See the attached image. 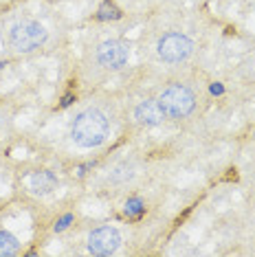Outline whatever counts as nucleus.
<instances>
[{
    "mask_svg": "<svg viewBox=\"0 0 255 257\" xmlns=\"http://www.w3.org/2000/svg\"><path fill=\"white\" fill-rule=\"evenodd\" d=\"M135 116H137L139 123L148 125V127L159 125V123H163V121L167 119L163 108H161V103H159V99H148V101L139 103L137 110H135Z\"/></svg>",
    "mask_w": 255,
    "mask_h": 257,
    "instance_id": "0eeeda50",
    "label": "nucleus"
},
{
    "mask_svg": "<svg viewBox=\"0 0 255 257\" xmlns=\"http://www.w3.org/2000/svg\"><path fill=\"white\" fill-rule=\"evenodd\" d=\"M128 57H130V46L121 40H108L97 49V60L108 71H117V68L125 66Z\"/></svg>",
    "mask_w": 255,
    "mask_h": 257,
    "instance_id": "423d86ee",
    "label": "nucleus"
},
{
    "mask_svg": "<svg viewBox=\"0 0 255 257\" xmlns=\"http://www.w3.org/2000/svg\"><path fill=\"white\" fill-rule=\"evenodd\" d=\"M49 33L46 29L40 25L36 20H22V22H16L14 27L9 29V44L14 51L18 53H31V51L40 49Z\"/></svg>",
    "mask_w": 255,
    "mask_h": 257,
    "instance_id": "f03ea898",
    "label": "nucleus"
},
{
    "mask_svg": "<svg viewBox=\"0 0 255 257\" xmlns=\"http://www.w3.org/2000/svg\"><path fill=\"white\" fill-rule=\"evenodd\" d=\"M110 130V123L106 119V114L101 110H84L77 114V119L73 121L71 127V139L79 148H97L106 141Z\"/></svg>",
    "mask_w": 255,
    "mask_h": 257,
    "instance_id": "f257e3e1",
    "label": "nucleus"
},
{
    "mask_svg": "<svg viewBox=\"0 0 255 257\" xmlns=\"http://www.w3.org/2000/svg\"><path fill=\"white\" fill-rule=\"evenodd\" d=\"M191 51H194V42L183 33H167L159 40V55L163 62H183L191 55Z\"/></svg>",
    "mask_w": 255,
    "mask_h": 257,
    "instance_id": "20e7f679",
    "label": "nucleus"
},
{
    "mask_svg": "<svg viewBox=\"0 0 255 257\" xmlns=\"http://www.w3.org/2000/svg\"><path fill=\"white\" fill-rule=\"evenodd\" d=\"M57 185V178L51 172H36L31 178H29V189L33 194H49L53 191Z\"/></svg>",
    "mask_w": 255,
    "mask_h": 257,
    "instance_id": "6e6552de",
    "label": "nucleus"
},
{
    "mask_svg": "<svg viewBox=\"0 0 255 257\" xmlns=\"http://www.w3.org/2000/svg\"><path fill=\"white\" fill-rule=\"evenodd\" d=\"M16 253H18V239L7 231H0V257H11Z\"/></svg>",
    "mask_w": 255,
    "mask_h": 257,
    "instance_id": "1a4fd4ad",
    "label": "nucleus"
},
{
    "mask_svg": "<svg viewBox=\"0 0 255 257\" xmlns=\"http://www.w3.org/2000/svg\"><path fill=\"white\" fill-rule=\"evenodd\" d=\"M159 103L163 108L165 116H172V119H183L187 116L191 110L196 106V99H194V92L185 86H178L174 84L170 88H165L159 97Z\"/></svg>",
    "mask_w": 255,
    "mask_h": 257,
    "instance_id": "7ed1b4c3",
    "label": "nucleus"
},
{
    "mask_svg": "<svg viewBox=\"0 0 255 257\" xmlns=\"http://www.w3.org/2000/svg\"><path fill=\"white\" fill-rule=\"evenodd\" d=\"M71 222H73V215H64V218H62V220L55 224V231H64L68 224H71Z\"/></svg>",
    "mask_w": 255,
    "mask_h": 257,
    "instance_id": "f8f14e48",
    "label": "nucleus"
},
{
    "mask_svg": "<svg viewBox=\"0 0 255 257\" xmlns=\"http://www.w3.org/2000/svg\"><path fill=\"white\" fill-rule=\"evenodd\" d=\"M97 18H99V20H119L121 18V11L114 7L110 0H106V3L99 7V14H97Z\"/></svg>",
    "mask_w": 255,
    "mask_h": 257,
    "instance_id": "9d476101",
    "label": "nucleus"
},
{
    "mask_svg": "<svg viewBox=\"0 0 255 257\" xmlns=\"http://www.w3.org/2000/svg\"><path fill=\"white\" fill-rule=\"evenodd\" d=\"M211 92H213V95H222V86H220V84H213V86H211Z\"/></svg>",
    "mask_w": 255,
    "mask_h": 257,
    "instance_id": "ddd939ff",
    "label": "nucleus"
},
{
    "mask_svg": "<svg viewBox=\"0 0 255 257\" xmlns=\"http://www.w3.org/2000/svg\"><path fill=\"white\" fill-rule=\"evenodd\" d=\"M143 213V202L139 198H132V200L125 202V215H141Z\"/></svg>",
    "mask_w": 255,
    "mask_h": 257,
    "instance_id": "9b49d317",
    "label": "nucleus"
},
{
    "mask_svg": "<svg viewBox=\"0 0 255 257\" xmlns=\"http://www.w3.org/2000/svg\"><path fill=\"white\" fill-rule=\"evenodd\" d=\"M119 246H121V235L112 226H99L88 237V250L92 255H99V257L114 255Z\"/></svg>",
    "mask_w": 255,
    "mask_h": 257,
    "instance_id": "39448f33",
    "label": "nucleus"
}]
</instances>
